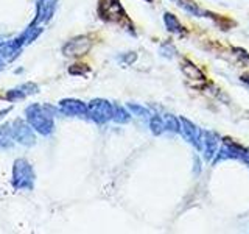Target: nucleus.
Masks as SVG:
<instances>
[{"mask_svg":"<svg viewBox=\"0 0 249 234\" xmlns=\"http://www.w3.org/2000/svg\"><path fill=\"white\" fill-rule=\"evenodd\" d=\"M100 16L101 19L107 22H120L122 19H126V13H124L120 0H101Z\"/></svg>","mask_w":249,"mask_h":234,"instance_id":"nucleus-3","label":"nucleus"},{"mask_svg":"<svg viewBox=\"0 0 249 234\" xmlns=\"http://www.w3.org/2000/svg\"><path fill=\"white\" fill-rule=\"evenodd\" d=\"M89 70V67L88 66H84L83 69L81 67H70V74H80V75H83V74H86Z\"/></svg>","mask_w":249,"mask_h":234,"instance_id":"nucleus-17","label":"nucleus"},{"mask_svg":"<svg viewBox=\"0 0 249 234\" xmlns=\"http://www.w3.org/2000/svg\"><path fill=\"white\" fill-rule=\"evenodd\" d=\"M163 22H165V27L168 31H171V33H176V35H184L185 33V28L181 22H179V19L176 18V16L173 13H165L163 14Z\"/></svg>","mask_w":249,"mask_h":234,"instance_id":"nucleus-10","label":"nucleus"},{"mask_svg":"<svg viewBox=\"0 0 249 234\" xmlns=\"http://www.w3.org/2000/svg\"><path fill=\"white\" fill-rule=\"evenodd\" d=\"M90 49V39L88 36H80L72 39L66 47H64V53L69 57H78V55H84L88 53Z\"/></svg>","mask_w":249,"mask_h":234,"instance_id":"nucleus-7","label":"nucleus"},{"mask_svg":"<svg viewBox=\"0 0 249 234\" xmlns=\"http://www.w3.org/2000/svg\"><path fill=\"white\" fill-rule=\"evenodd\" d=\"M61 109L70 116H84L88 114V106L78 100H62Z\"/></svg>","mask_w":249,"mask_h":234,"instance_id":"nucleus-8","label":"nucleus"},{"mask_svg":"<svg viewBox=\"0 0 249 234\" xmlns=\"http://www.w3.org/2000/svg\"><path fill=\"white\" fill-rule=\"evenodd\" d=\"M163 123H165V130H170L173 133H179L181 130V123H179V119H176L175 116L168 114L165 119H163Z\"/></svg>","mask_w":249,"mask_h":234,"instance_id":"nucleus-13","label":"nucleus"},{"mask_svg":"<svg viewBox=\"0 0 249 234\" xmlns=\"http://www.w3.org/2000/svg\"><path fill=\"white\" fill-rule=\"evenodd\" d=\"M112 119L119 123H126L129 120V114L124 111L122 106H114V116Z\"/></svg>","mask_w":249,"mask_h":234,"instance_id":"nucleus-14","label":"nucleus"},{"mask_svg":"<svg viewBox=\"0 0 249 234\" xmlns=\"http://www.w3.org/2000/svg\"><path fill=\"white\" fill-rule=\"evenodd\" d=\"M150 128L153 131V135H162L163 130H165V123L160 116H154L150 120Z\"/></svg>","mask_w":249,"mask_h":234,"instance_id":"nucleus-12","label":"nucleus"},{"mask_svg":"<svg viewBox=\"0 0 249 234\" xmlns=\"http://www.w3.org/2000/svg\"><path fill=\"white\" fill-rule=\"evenodd\" d=\"M241 81H245L249 84V74H245V75H241Z\"/></svg>","mask_w":249,"mask_h":234,"instance_id":"nucleus-18","label":"nucleus"},{"mask_svg":"<svg viewBox=\"0 0 249 234\" xmlns=\"http://www.w3.org/2000/svg\"><path fill=\"white\" fill-rule=\"evenodd\" d=\"M128 108L132 111V114H136V116H140V117H146L148 114V109L145 106H140V105H136V103H129Z\"/></svg>","mask_w":249,"mask_h":234,"instance_id":"nucleus-15","label":"nucleus"},{"mask_svg":"<svg viewBox=\"0 0 249 234\" xmlns=\"http://www.w3.org/2000/svg\"><path fill=\"white\" fill-rule=\"evenodd\" d=\"M181 70L182 74L189 78V80H193V81H204V74H202V70L195 66L193 62H190L189 59H184L181 62Z\"/></svg>","mask_w":249,"mask_h":234,"instance_id":"nucleus-9","label":"nucleus"},{"mask_svg":"<svg viewBox=\"0 0 249 234\" xmlns=\"http://www.w3.org/2000/svg\"><path fill=\"white\" fill-rule=\"evenodd\" d=\"M220 147V136L215 131H204L201 136V150H204V159L213 161Z\"/></svg>","mask_w":249,"mask_h":234,"instance_id":"nucleus-4","label":"nucleus"},{"mask_svg":"<svg viewBox=\"0 0 249 234\" xmlns=\"http://www.w3.org/2000/svg\"><path fill=\"white\" fill-rule=\"evenodd\" d=\"M160 53L163 55V57H167V58H173L176 55V49L170 42H165L160 47Z\"/></svg>","mask_w":249,"mask_h":234,"instance_id":"nucleus-16","label":"nucleus"},{"mask_svg":"<svg viewBox=\"0 0 249 234\" xmlns=\"http://www.w3.org/2000/svg\"><path fill=\"white\" fill-rule=\"evenodd\" d=\"M33 183V172L28 162L19 159L14 164V186L16 187H31Z\"/></svg>","mask_w":249,"mask_h":234,"instance_id":"nucleus-5","label":"nucleus"},{"mask_svg":"<svg viewBox=\"0 0 249 234\" xmlns=\"http://www.w3.org/2000/svg\"><path fill=\"white\" fill-rule=\"evenodd\" d=\"M179 6L184 8L185 11H189L190 14L193 16H206L204 11H201L199 10V6L198 5H195L193 2H190V0H179Z\"/></svg>","mask_w":249,"mask_h":234,"instance_id":"nucleus-11","label":"nucleus"},{"mask_svg":"<svg viewBox=\"0 0 249 234\" xmlns=\"http://www.w3.org/2000/svg\"><path fill=\"white\" fill-rule=\"evenodd\" d=\"M179 123H181V130L179 131L182 133L184 139L189 140V142L196 147L198 150H201V136H202L201 130L193 122L185 119V117H181V119H179Z\"/></svg>","mask_w":249,"mask_h":234,"instance_id":"nucleus-6","label":"nucleus"},{"mask_svg":"<svg viewBox=\"0 0 249 234\" xmlns=\"http://www.w3.org/2000/svg\"><path fill=\"white\" fill-rule=\"evenodd\" d=\"M49 106H31L27 111L28 122L31 123V127L36 128L42 135H49L53 130V116L49 111Z\"/></svg>","mask_w":249,"mask_h":234,"instance_id":"nucleus-1","label":"nucleus"},{"mask_svg":"<svg viewBox=\"0 0 249 234\" xmlns=\"http://www.w3.org/2000/svg\"><path fill=\"white\" fill-rule=\"evenodd\" d=\"M88 114L90 116L92 120H95L98 123H105L109 119H112L114 116V106L106 100H92L88 106Z\"/></svg>","mask_w":249,"mask_h":234,"instance_id":"nucleus-2","label":"nucleus"}]
</instances>
